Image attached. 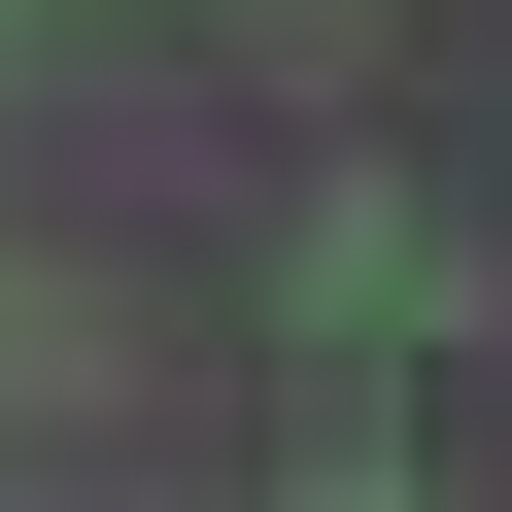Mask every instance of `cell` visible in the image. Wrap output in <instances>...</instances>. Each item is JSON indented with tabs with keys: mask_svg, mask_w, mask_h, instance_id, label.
Masks as SVG:
<instances>
[{
	"mask_svg": "<svg viewBox=\"0 0 512 512\" xmlns=\"http://www.w3.org/2000/svg\"><path fill=\"white\" fill-rule=\"evenodd\" d=\"M0 35H35V0H0Z\"/></svg>",
	"mask_w": 512,
	"mask_h": 512,
	"instance_id": "obj_3",
	"label": "cell"
},
{
	"mask_svg": "<svg viewBox=\"0 0 512 512\" xmlns=\"http://www.w3.org/2000/svg\"><path fill=\"white\" fill-rule=\"evenodd\" d=\"M274 512H410V478H376V444H308V478H274Z\"/></svg>",
	"mask_w": 512,
	"mask_h": 512,
	"instance_id": "obj_2",
	"label": "cell"
},
{
	"mask_svg": "<svg viewBox=\"0 0 512 512\" xmlns=\"http://www.w3.org/2000/svg\"><path fill=\"white\" fill-rule=\"evenodd\" d=\"M274 342H478V239H444L410 171H308V205H274Z\"/></svg>",
	"mask_w": 512,
	"mask_h": 512,
	"instance_id": "obj_1",
	"label": "cell"
}]
</instances>
